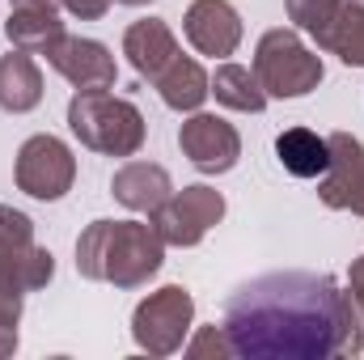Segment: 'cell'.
I'll return each instance as SVG.
<instances>
[{
	"label": "cell",
	"mask_w": 364,
	"mask_h": 360,
	"mask_svg": "<svg viewBox=\"0 0 364 360\" xmlns=\"http://www.w3.org/2000/svg\"><path fill=\"white\" fill-rule=\"evenodd\" d=\"M233 356L335 360L364 352V318L348 288L318 271H267L225 301Z\"/></svg>",
	"instance_id": "obj_1"
},
{
	"label": "cell",
	"mask_w": 364,
	"mask_h": 360,
	"mask_svg": "<svg viewBox=\"0 0 364 360\" xmlns=\"http://www.w3.org/2000/svg\"><path fill=\"white\" fill-rule=\"evenodd\" d=\"M166 263V242L153 221H93L77 238V271L97 284L144 288Z\"/></svg>",
	"instance_id": "obj_2"
},
{
	"label": "cell",
	"mask_w": 364,
	"mask_h": 360,
	"mask_svg": "<svg viewBox=\"0 0 364 360\" xmlns=\"http://www.w3.org/2000/svg\"><path fill=\"white\" fill-rule=\"evenodd\" d=\"M68 132L102 157H136L144 149V115L136 102L114 97L110 90H77L68 102Z\"/></svg>",
	"instance_id": "obj_3"
},
{
	"label": "cell",
	"mask_w": 364,
	"mask_h": 360,
	"mask_svg": "<svg viewBox=\"0 0 364 360\" xmlns=\"http://www.w3.org/2000/svg\"><path fill=\"white\" fill-rule=\"evenodd\" d=\"M255 77L267 90V97H305L322 85L326 68L322 55H314L296 30L275 26L255 47Z\"/></svg>",
	"instance_id": "obj_4"
},
{
	"label": "cell",
	"mask_w": 364,
	"mask_h": 360,
	"mask_svg": "<svg viewBox=\"0 0 364 360\" xmlns=\"http://www.w3.org/2000/svg\"><path fill=\"white\" fill-rule=\"evenodd\" d=\"M191 327H195V297L182 284H166V288L149 292L136 305V314H132V339L149 356H174V352H182Z\"/></svg>",
	"instance_id": "obj_5"
},
{
	"label": "cell",
	"mask_w": 364,
	"mask_h": 360,
	"mask_svg": "<svg viewBox=\"0 0 364 360\" xmlns=\"http://www.w3.org/2000/svg\"><path fill=\"white\" fill-rule=\"evenodd\" d=\"M13 179L17 191H26L30 199H43V203H55L73 191L77 182V157L73 149L51 136V132H38L30 136L21 149H17V166H13Z\"/></svg>",
	"instance_id": "obj_6"
},
{
	"label": "cell",
	"mask_w": 364,
	"mask_h": 360,
	"mask_svg": "<svg viewBox=\"0 0 364 360\" xmlns=\"http://www.w3.org/2000/svg\"><path fill=\"white\" fill-rule=\"evenodd\" d=\"M55 275V255L34 242V221L9 203H0V280L17 284L21 292L47 288Z\"/></svg>",
	"instance_id": "obj_7"
},
{
	"label": "cell",
	"mask_w": 364,
	"mask_h": 360,
	"mask_svg": "<svg viewBox=\"0 0 364 360\" xmlns=\"http://www.w3.org/2000/svg\"><path fill=\"white\" fill-rule=\"evenodd\" d=\"M153 229L161 233V242L166 246H199L208 233H212V225H220L225 221V195L216 191V186H203V182H195V186H182L174 191L153 216Z\"/></svg>",
	"instance_id": "obj_8"
},
{
	"label": "cell",
	"mask_w": 364,
	"mask_h": 360,
	"mask_svg": "<svg viewBox=\"0 0 364 360\" xmlns=\"http://www.w3.org/2000/svg\"><path fill=\"white\" fill-rule=\"evenodd\" d=\"M178 149L199 174H229L242 157V136L229 119L195 110L178 127Z\"/></svg>",
	"instance_id": "obj_9"
},
{
	"label": "cell",
	"mask_w": 364,
	"mask_h": 360,
	"mask_svg": "<svg viewBox=\"0 0 364 360\" xmlns=\"http://www.w3.org/2000/svg\"><path fill=\"white\" fill-rule=\"evenodd\" d=\"M47 64L73 85V90H114V55L106 43L97 38H81V34H64L51 51H47Z\"/></svg>",
	"instance_id": "obj_10"
},
{
	"label": "cell",
	"mask_w": 364,
	"mask_h": 360,
	"mask_svg": "<svg viewBox=\"0 0 364 360\" xmlns=\"http://www.w3.org/2000/svg\"><path fill=\"white\" fill-rule=\"evenodd\" d=\"M182 30H186V43L212 60H225L242 47V13L229 0H191Z\"/></svg>",
	"instance_id": "obj_11"
},
{
	"label": "cell",
	"mask_w": 364,
	"mask_h": 360,
	"mask_svg": "<svg viewBox=\"0 0 364 360\" xmlns=\"http://www.w3.org/2000/svg\"><path fill=\"white\" fill-rule=\"evenodd\" d=\"M326 144H331V162L318 179V199L335 212H352L364 174V144L352 132H331Z\"/></svg>",
	"instance_id": "obj_12"
},
{
	"label": "cell",
	"mask_w": 364,
	"mask_h": 360,
	"mask_svg": "<svg viewBox=\"0 0 364 360\" xmlns=\"http://www.w3.org/2000/svg\"><path fill=\"white\" fill-rule=\"evenodd\" d=\"M123 55H127V64H132L144 81H157L182 51H178L174 30H170L161 17H140V21H132L127 34H123Z\"/></svg>",
	"instance_id": "obj_13"
},
{
	"label": "cell",
	"mask_w": 364,
	"mask_h": 360,
	"mask_svg": "<svg viewBox=\"0 0 364 360\" xmlns=\"http://www.w3.org/2000/svg\"><path fill=\"white\" fill-rule=\"evenodd\" d=\"M110 195H114L123 208H132V212H149V216H153V212L174 195V179H170V170L157 166V162H127V166L114 170V179H110Z\"/></svg>",
	"instance_id": "obj_14"
},
{
	"label": "cell",
	"mask_w": 364,
	"mask_h": 360,
	"mask_svg": "<svg viewBox=\"0 0 364 360\" xmlns=\"http://www.w3.org/2000/svg\"><path fill=\"white\" fill-rule=\"evenodd\" d=\"M157 93H161V102L170 106V110H178V115H195L203 102H208V93H212V77L203 73V64L199 60H191V55H178L157 81Z\"/></svg>",
	"instance_id": "obj_15"
},
{
	"label": "cell",
	"mask_w": 364,
	"mask_h": 360,
	"mask_svg": "<svg viewBox=\"0 0 364 360\" xmlns=\"http://www.w3.org/2000/svg\"><path fill=\"white\" fill-rule=\"evenodd\" d=\"M43 102V73L26 51H9L0 55V110L9 115H26Z\"/></svg>",
	"instance_id": "obj_16"
},
{
	"label": "cell",
	"mask_w": 364,
	"mask_h": 360,
	"mask_svg": "<svg viewBox=\"0 0 364 360\" xmlns=\"http://www.w3.org/2000/svg\"><path fill=\"white\" fill-rule=\"evenodd\" d=\"M275 157L292 179H322V170L331 162V144H326V136H318L309 127H284L275 136Z\"/></svg>",
	"instance_id": "obj_17"
},
{
	"label": "cell",
	"mask_w": 364,
	"mask_h": 360,
	"mask_svg": "<svg viewBox=\"0 0 364 360\" xmlns=\"http://www.w3.org/2000/svg\"><path fill=\"white\" fill-rule=\"evenodd\" d=\"M4 38L26 51V55H47L60 38H64V21L51 9H9L4 21Z\"/></svg>",
	"instance_id": "obj_18"
},
{
	"label": "cell",
	"mask_w": 364,
	"mask_h": 360,
	"mask_svg": "<svg viewBox=\"0 0 364 360\" xmlns=\"http://www.w3.org/2000/svg\"><path fill=\"white\" fill-rule=\"evenodd\" d=\"M212 93H216L220 106H229V110H237V115H259V110L272 102L267 90L259 85L255 68H246V64H216V73H212Z\"/></svg>",
	"instance_id": "obj_19"
},
{
	"label": "cell",
	"mask_w": 364,
	"mask_h": 360,
	"mask_svg": "<svg viewBox=\"0 0 364 360\" xmlns=\"http://www.w3.org/2000/svg\"><path fill=\"white\" fill-rule=\"evenodd\" d=\"M318 47L339 55L348 68H364V4L360 0H343L339 4V13H335V21H331V30L322 34Z\"/></svg>",
	"instance_id": "obj_20"
},
{
	"label": "cell",
	"mask_w": 364,
	"mask_h": 360,
	"mask_svg": "<svg viewBox=\"0 0 364 360\" xmlns=\"http://www.w3.org/2000/svg\"><path fill=\"white\" fill-rule=\"evenodd\" d=\"M339 4H343V0H284L288 21H292L301 34H309L314 43H322V34L331 30V21H335Z\"/></svg>",
	"instance_id": "obj_21"
},
{
	"label": "cell",
	"mask_w": 364,
	"mask_h": 360,
	"mask_svg": "<svg viewBox=\"0 0 364 360\" xmlns=\"http://www.w3.org/2000/svg\"><path fill=\"white\" fill-rule=\"evenodd\" d=\"M182 352H186V356H199V360H208V356L229 360L233 356V344H229V331H225L220 322H212V327H199V331L182 344Z\"/></svg>",
	"instance_id": "obj_22"
},
{
	"label": "cell",
	"mask_w": 364,
	"mask_h": 360,
	"mask_svg": "<svg viewBox=\"0 0 364 360\" xmlns=\"http://www.w3.org/2000/svg\"><path fill=\"white\" fill-rule=\"evenodd\" d=\"M60 4H64L73 17H81V21H102L114 0H60Z\"/></svg>",
	"instance_id": "obj_23"
},
{
	"label": "cell",
	"mask_w": 364,
	"mask_h": 360,
	"mask_svg": "<svg viewBox=\"0 0 364 360\" xmlns=\"http://www.w3.org/2000/svg\"><path fill=\"white\" fill-rule=\"evenodd\" d=\"M348 292H352V301L360 305V318H364V255L352 259V268H348Z\"/></svg>",
	"instance_id": "obj_24"
},
{
	"label": "cell",
	"mask_w": 364,
	"mask_h": 360,
	"mask_svg": "<svg viewBox=\"0 0 364 360\" xmlns=\"http://www.w3.org/2000/svg\"><path fill=\"white\" fill-rule=\"evenodd\" d=\"M17 352V327H0V360Z\"/></svg>",
	"instance_id": "obj_25"
},
{
	"label": "cell",
	"mask_w": 364,
	"mask_h": 360,
	"mask_svg": "<svg viewBox=\"0 0 364 360\" xmlns=\"http://www.w3.org/2000/svg\"><path fill=\"white\" fill-rule=\"evenodd\" d=\"M13 9H60V0H13Z\"/></svg>",
	"instance_id": "obj_26"
},
{
	"label": "cell",
	"mask_w": 364,
	"mask_h": 360,
	"mask_svg": "<svg viewBox=\"0 0 364 360\" xmlns=\"http://www.w3.org/2000/svg\"><path fill=\"white\" fill-rule=\"evenodd\" d=\"M352 216H364V174H360V191H356V203H352Z\"/></svg>",
	"instance_id": "obj_27"
},
{
	"label": "cell",
	"mask_w": 364,
	"mask_h": 360,
	"mask_svg": "<svg viewBox=\"0 0 364 360\" xmlns=\"http://www.w3.org/2000/svg\"><path fill=\"white\" fill-rule=\"evenodd\" d=\"M114 4H132V9H140V4H153V0H114Z\"/></svg>",
	"instance_id": "obj_28"
},
{
	"label": "cell",
	"mask_w": 364,
	"mask_h": 360,
	"mask_svg": "<svg viewBox=\"0 0 364 360\" xmlns=\"http://www.w3.org/2000/svg\"><path fill=\"white\" fill-rule=\"evenodd\" d=\"M360 4H364V0H360Z\"/></svg>",
	"instance_id": "obj_29"
}]
</instances>
